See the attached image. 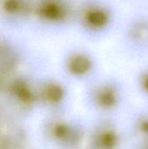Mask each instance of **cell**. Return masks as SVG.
Here are the masks:
<instances>
[{"label": "cell", "instance_id": "1", "mask_svg": "<svg viewBox=\"0 0 148 149\" xmlns=\"http://www.w3.org/2000/svg\"><path fill=\"white\" fill-rule=\"evenodd\" d=\"M44 134L50 141L65 145H74L82 138L81 126L59 118L49 120L44 126Z\"/></svg>", "mask_w": 148, "mask_h": 149}, {"label": "cell", "instance_id": "2", "mask_svg": "<svg viewBox=\"0 0 148 149\" xmlns=\"http://www.w3.org/2000/svg\"><path fill=\"white\" fill-rule=\"evenodd\" d=\"M94 69V62L88 52L81 49L71 50L64 58V70L72 78L85 79Z\"/></svg>", "mask_w": 148, "mask_h": 149}, {"label": "cell", "instance_id": "3", "mask_svg": "<svg viewBox=\"0 0 148 149\" xmlns=\"http://www.w3.org/2000/svg\"><path fill=\"white\" fill-rule=\"evenodd\" d=\"M37 96L44 106L57 109L65 100L66 92L59 82L55 79H49L39 86Z\"/></svg>", "mask_w": 148, "mask_h": 149}, {"label": "cell", "instance_id": "4", "mask_svg": "<svg viewBox=\"0 0 148 149\" xmlns=\"http://www.w3.org/2000/svg\"><path fill=\"white\" fill-rule=\"evenodd\" d=\"M104 8L96 5H90L83 10L80 15L81 24L84 29L89 31H99L108 21V15Z\"/></svg>", "mask_w": 148, "mask_h": 149}, {"label": "cell", "instance_id": "5", "mask_svg": "<svg viewBox=\"0 0 148 149\" xmlns=\"http://www.w3.org/2000/svg\"><path fill=\"white\" fill-rule=\"evenodd\" d=\"M89 100L92 106L99 108H107L114 102V91L108 86H95L88 93Z\"/></svg>", "mask_w": 148, "mask_h": 149}, {"label": "cell", "instance_id": "6", "mask_svg": "<svg viewBox=\"0 0 148 149\" xmlns=\"http://www.w3.org/2000/svg\"><path fill=\"white\" fill-rule=\"evenodd\" d=\"M1 9L9 17H20L31 10V2L28 0H1Z\"/></svg>", "mask_w": 148, "mask_h": 149}]
</instances>
